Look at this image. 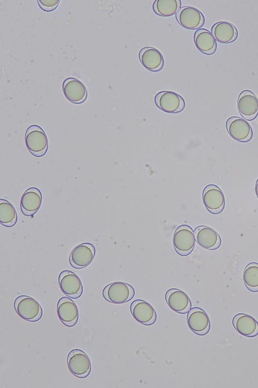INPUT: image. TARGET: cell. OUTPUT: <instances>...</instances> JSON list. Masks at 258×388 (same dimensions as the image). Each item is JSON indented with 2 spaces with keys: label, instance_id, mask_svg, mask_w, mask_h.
<instances>
[{
  "label": "cell",
  "instance_id": "6da1fadb",
  "mask_svg": "<svg viewBox=\"0 0 258 388\" xmlns=\"http://www.w3.org/2000/svg\"><path fill=\"white\" fill-rule=\"evenodd\" d=\"M25 141L29 151L35 157H42L47 151V136L42 128L37 125H32L27 129Z\"/></svg>",
  "mask_w": 258,
  "mask_h": 388
},
{
  "label": "cell",
  "instance_id": "7a4b0ae2",
  "mask_svg": "<svg viewBox=\"0 0 258 388\" xmlns=\"http://www.w3.org/2000/svg\"><path fill=\"white\" fill-rule=\"evenodd\" d=\"M14 306L18 315L25 320L36 322L42 317L41 306L31 297L26 295L18 297L15 300Z\"/></svg>",
  "mask_w": 258,
  "mask_h": 388
},
{
  "label": "cell",
  "instance_id": "3957f363",
  "mask_svg": "<svg viewBox=\"0 0 258 388\" xmlns=\"http://www.w3.org/2000/svg\"><path fill=\"white\" fill-rule=\"evenodd\" d=\"M135 295L134 287L121 281H116L107 285L103 289L102 296L107 301L116 304L126 303Z\"/></svg>",
  "mask_w": 258,
  "mask_h": 388
},
{
  "label": "cell",
  "instance_id": "277c9868",
  "mask_svg": "<svg viewBox=\"0 0 258 388\" xmlns=\"http://www.w3.org/2000/svg\"><path fill=\"white\" fill-rule=\"evenodd\" d=\"M194 230L190 226L182 224L177 227L173 236V245L176 252L182 256L189 255L195 245Z\"/></svg>",
  "mask_w": 258,
  "mask_h": 388
},
{
  "label": "cell",
  "instance_id": "5b68a950",
  "mask_svg": "<svg viewBox=\"0 0 258 388\" xmlns=\"http://www.w3.org/2000/svg\"><path fill=\"white\" fill-rule=\"evenodd\" d=\"M156 106L168 113H177L184 109L185 102L178 93L169 90L158 92L154 98Z\"/></svg>",
  "mask_w": 258,
  "mask_h": 388
},
{
  "label": "cell",
  "instance_id": "8992f818",
  "mask_svg": "<svg viewBox=\"0 0 258 388\" xmlns=\"http://www.w3.org/2000/svg\"><path fill=\"white\" fill-rule=\"evenodd\" d=\"M67 364L70 371L79 378L86 377L90 373V360L82 350L74 349L70 352L67 357Z\"/></svg>",
  "mask_w": 258,
  "mask_h": 388
},
{
  "label": "cell",
  "instance_id": "52a82bcc",
  "mask_svg": "<svg viewBox=\"0 0 258 388\" xmlns=\"http://www.w3.org/2000/svg\"><path fill=\"white\" fill-rule=\"evenodd\" d=\"M226 127L230 136L237 141L246 142L252 137V128L245 119L237 116L231 117L226 121Z\"/></svg>",
  "mask_w": 258,
  "mask_h": 388
},
{
  "label": "cell",
  "instance_id": "ba28073f",
  "mask_svg": "<svg viewBox=\"0 0 258 388\" xmlns=\"http://www.w3.org/2000/svg\"><path fill=\"white\" fill-rule=\"evenodd\" d=\"M203 201L207 210L212 214H218L224 209L225 196L216 185L209 184L203 191Z\"/></svg>",
  "mask_w": 258,
  "mask_h": 388
},
{
  "label": "cell",
  "instance_id": "9c48e42d",
  "mask_svg": "<svg viewBox=\"0 0 258 388\" xmlns=\"http://www.w3.org/2000/svg\"><path fill=\"white\" fill-rule=\"evenodd\" d=\"M175 17L178 23L187 29H199L205 23L203 13L191 6L182 7L176 13Z\"/></svg>",
  "mask_w": 258,
  "mask_h": 388
},
{
  "label": "cell",
  "instance_id": "30bf717a",
  "mask_svg": "<svg viewBox=\"0 0 258 388\" xmlns=\"http://www.w3.org/2000/svg\"><path fill=\"white\" fill-rule=\"evenodd\" d=\"M58 283L61 291L71 299H77L82 294L83 285L80 278L70 270H63L60 272Z\"/></svg>",
  "mask_w": 258,
  "mask_h": 388
},
{
  "label": "cell",
  "instance_id": "8fae6325",
  "mask_svg": "<svg viewBox=\"0 0 258 388\" xmlns=\"http://www.w3.org/2000/svg\"><path fill=\"white\" fill-rule=\"evenodd\" d=\"M187 323L189 329L198 335H205L210 329V320L207 313L202 308H191L187 315Z\"/></svg>",
  "mask_w": 258,
  "mask_h": 388
},
{
  "label": "cell",
  "instance_id": "7c38bea8",
  "mask_svg": "<svg viewBox=\"0 0 258 388\" xmlns=\"http://www.w3.org/2000/svg\"><path fill=\"white\" fill-rule=\"evenodd\" d=\"M130 311L133 317L140 323L151 325L156 321L157 315L153 306L142 299L133 301L130 305Z\"/></svg>",
  "mask_w": 258,
  "mask_h": 388
},
{
  "label": "cell",
  "instance_id": "4fadbf2b",
  "mask_svg": "<svg viewBox=\"0 0 258 388\" xmlns=\"http://www.w3.org/2000/svg\"><path fill=\"white\" fill-rule=\"evenodd\" d=\"M96 250L89 243L81 244L75 247L71 253L70 263L72 266L81 269L88 266L93 261Z\"/></svg>",
  "mask_w": 258,
  "mask_h": 388
},
{
  "label": "cell",
  "instance_id": "5bb4252c",
  "mask_svg": "<svg viewBox=\"0 0 258 388\" xmlns=\"http://www.w3.org/2000/svg\"><path fill=\"white\" fill-rule=\"evenodd\" d=\"M237 108L245 120L252 121L258 115V99L251 91L244 90L238 96Z\"/></svg>",
  "mask_w": 258,
  "mask_h": 388
},
{
  "label": "cell",
  "instance_id": "9a60e30c",
  "mask_svg": "<svg viewBox=\"0 0 258 388\" xmlns=\"http://www.w3.org/2000/svg\"><path fill=\"white\" fill-rule=\"evenodd\" d=\"M57 313L61 322L67 327L76 324L79 318L78 307L70 298L63 297L59 299L57 304Z\"/></svg>",
  "mask_w": 258,
  "mask_h": 388
},
{
  "label": "cell",
  "instance_id": "2e32d148",
  "mask_svg": "<svg viewBox=\"0 0 258 388\" xmlns=\"http://www.w3.org/2000/svg\"><path fill=\"white\" fill-rule=\"evenodd\" d=\"M165 301L173 311L184 314L191 308V301L187 295L183 291L177 288L168 289L165 294Z\"/></svg>",
  "mask_w": 258,
  "mask_h": 388
},
{
  "label": "cell",
  "instance_id": "e0dca14e",
  "mask_svg": "<svg viewBox=\"0 0 258 388\" xmlns=\"http://www.w3.org/2000/svg\"><path fill=\"white\" fill-rule=\"evenodd\" d=\"M194 233L196 241L202 248L213 250L218 249L221 245L220 236L214 229L209 226H197Z\"/></svg>",
  "mask_w": 258,
  "mask_h": 388
},
{
  "label": "cell",
  "instance_id": "ac0fdd59",
  "mask_svg": "<svg viewBox=\"0 0 258 388\" xmlns=\"http://www.w3.org/2000/svg\"><path fill=\"white\" fill-rule=\"evenodd\" d=\"M62 90L65 97L72 103L80 104L87 98V91L85 85L76 78H67L63 82Z\"/></svg>",
  "mask_w": 258,
  "mask_h": 388
},
{
  "label": "cell",
  "instance_id": "d6986e66",
  "mask_svg": "<svg viewBox=\"0 0 258 388\" xmlns=\"http://www.w3.org/2000/svg\"><path fill=\"white\" fill-rule=\"evenodd\" d=\"M42 194L36 187H30L23 194L20 208L22 213L27 216L34 215L40 208L42 203Z\"/></svg>",
  "mask_w": 258,
  "mask_h": 388
},
{
  "label": "cell",
  "instance_id": "ffe728a7",
  "mask_svg": "<svg viewBox=\"0 0 258 388\" xmlns=\"http://www.w3.org/2000/svg\"><path fill=\"white\" fill-rule=\"evenodd\" d=\"M139 56L143 66L150 71L157 72L163 67V57L161 52L154 47L147 46L142 48Z\"/></svg>",
  "mask_w": 258,
  "mask_h": 388
},
{
  "label": "cell",
  "instance_id": "44dd1931",
  "mask_svg": "<svg viewBox=\"0 0 258 388\" xmlns=\"http://www.w3.org/2000/svg\"><path fill=\"white\" fill-rule=\"evenodd\" d=\"M232 324L236 331L244 336L253 337L258 334V322L250 315L244 313L235 315Z\"/></svg>",
  "mask_w": 258,
  "mask_h": 388
},
{
  "label": "cell",
  "instance_id": "7402d4cb",
  "mask_svg": "<svg viewBox=\"0 0 258 388\" xmlns=\"http://www.w3.org/2000/svg\"><path fill=\"white\" fill-rule=\"evenodd\" d=\"M211 32L216 40L223 43L233 42L238 36V31L235 26L226 21H219L213 24Z\"/></svg>",
  "mask_w": 258,
  "mask_h": 388
},
{
  "label": "cell",
  "instance_id": "603a6c76",
  "mask_svg": "<svg viewBox=\"0 0 258 388\" xmlns=\"http://www.w3.org/2000/svg\"><path fill=\"white\" fill-rule=\"evenodd\" d=\"M194 39L197 48L203 54L212 55L215 52L216 40L209 30L205 28L198 29L194 33Z\"/></svg>",
  "mask_w": 258,
  "mask_h": 388
},
{
  "label": "cell",
  "instance_id": "cb8c5ba5",
  "mask_svg": "<svg viewBox=\"0 0 258 388\" xmlns=\"http://www.w3.org/2000/svg\"><path fill=\"white\" fill-rule=\"evenodd\" d=\"M180 0H156L153 4V9L157 15L169 17L175 14L180 8Z\"/></svg>",
  "mask_w": 258,
  "mask_h": 388
},
{
  "label": "cell",
  "instance_id": "d4e9b609",
  "mask_svg": "<svg viewBox=\"0 0 258 388\" xmlns=\"http://www.w3.org/2000/svg\"><path fill=\"white\" fill-rule=\"evenodd\" d=\"M17 213L14 206L6 200L0 199V223L6 227H12L17 221Z\"/></svg>",
  "mask_w": 258,
  "mask_h": 388
},
{
  "label": "cell",
  "instance_id": "484cf974",
  "mask_svg": "<svg viewBox=\"0 0 258 388\" xmlns=\"http://www.w3.org/2000/svg\"><path fill=\"white\" fill-rule=\"evenodd\" d=\"M243 279L246 288L252 292L258 291V264L249 263L245 268Z\"/></svg>",
  "mask_w": 258,
  "mask_h": 388
},
{
  "label": "cell",
  "instance_id": "4316f807",
  "mask_svg": "<svg viewBox=\"0 0 258 388\" xmlns=\"http://www.w3.org/2000/svg\"><path fill=\"white\" fill-rule=\"evenodd\" d=\"M38 4L41 10L46 12H51L54 10L58 6L60 1L43 0L37 1Z\"/></svg>",
  "mask_w": 258,
  "mask_h": 388
},
{
  "label": "cell",
  "instance_id": "83f0119b",
  "mask_svg": "<svg viewBox=\"0 0 258 388\" xmlns=\"http://www.w3.org/2000/svg\"><path fill=\"white\" fill-rule=\"evenodd\" d=\"M254 189H255V195H256V197H257V198L258 199V178L256 180V183H255Z\"/></svg>",
  "mask_w": 258,
  "mask_h": 388
}]
</instances>
